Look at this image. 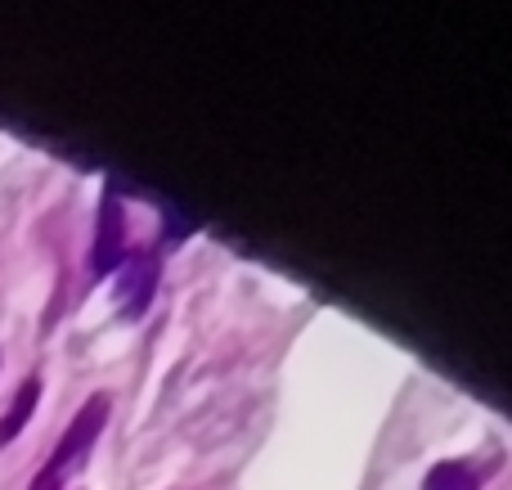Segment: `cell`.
<instances>
[{
  "label": "cell",
  "mask_w": 512,
  "mask_h": 490,
  "mask_svg": "<svg viewBox=\"0 0 512 490\" xmlns=\"http://www.w3.org/2000/svg\"><path fill=\"white\" fill-rule=\"evenodd\" d=\"M104 419H108V396H95V401H90L86 410L72 419V428L63 432L59 450H54L50 464L41 468V482H36L32 490H59L63 482H68L72 468H77L81 459L90 455V446H95V437H99V428H104Z\"/></svg>",
  "instance_id": "1"
},
{
  "label": "cell",
  "mask_w": 512,
  "mask_h": 490,
  "mask_svg": "<svg viewBox=\"0 0 512 490\" xmlns=\"http://www.w3.org/2000/svg\"><path fill=\"white\" fill-rule=\"evenodd\" d=\"M153 284H158V261L153 257H122V279H117V293H122V311L140 315L153 297Z\"/></svg>",
  "instance_id": "2"
},
{
  "label": "cell",
  "mask_w": 512,
  "mask_h": 490,
  "mask_svg": "<svg viewBox=\"0 0 512 490\" xmlns=\"http://www.w3.org/2000/svg\"><path fill=\"white\" fill-rule=\"evenodd\" d=\"M117 207L104 203V216H99V243H95V275L117 266Z\"/></svg>",
  "instance_id": "3"
},
{
  "label": "cell",
  "mask_w": 512,
  "mask_h": 490,
  "mask_svg": "<svg viewBox=\"0 0 512 490\" xmlns=\"http://www.w3.org/2000/svg\"><path fill=\"white\" fill-rule=\"evenodd\" d=\"M36 396H41V383H23V392H18V401H14V410L5 414V423H0V446L5 441H14V432H23V423L32 419V405H36Z\"/></svg>",
  "instance_id": "4"
},
{
  "label": "cell",
  "mask_w": 512,
  "mask_h": 490,
  "mask_svg": "<svg viewBox=\"0 0 512 490\" xmlns=\"http://www.w3.org/2000/svg\"><path fill=\"white\" fill-rule=\"evenodd\" d=\"M477 473L468 464H436L423 490H477Z\"/></svg>",
  "instance_id": "5"
}]
</instances>
